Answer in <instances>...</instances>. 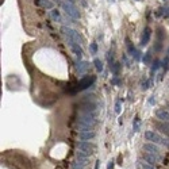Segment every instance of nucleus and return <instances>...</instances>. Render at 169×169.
I'll list each match as a JSON object with an SVG mask.
<instances>
[{
  "label": "nucleus",
  "mask_w": 169,
  "mask_h": 169,
  "mask_svg": "<svg viewBox=\"0 0 169 169\" xmlns=\"http://www.w3.org/2000/svg\"><path fill=\"white\" fill-rule=\"evenodd\" d=\"M61 31H62V34L65 35V38H66V41L68 42H74V43H78V45H81L82 43V37L80 35V33L76 31V30H73L72 27L62 26Z\"/></svg>",
  "instance_id": "1"
},
{
  "label": "nucleus",
  "mask_w": 169,
  "mask_h": 169,
  "mask_svg": "<svg viewBox=\"0 0 169 169\" xmlns=\"http://www.w3.org/2000/svg\"><path fill=\"white\" fill-rule=\"evenodd\" d=\"M145 139L150 141V142H153V144L164 145V146L169 148V139H168V138H164V137H161L160 134H157V133L152 131V130L145 131Z\"/></svg>",
  "instance_id": "2"
},
{
  "label": "nucleus",
  "mask_w": 169,
  "mask_h": 169,
  "mask_svg": "<svg viewBox=\"0 0 169 169\" xmlns=\"http://www.w3.org/2000/svg\"><path fill=\"white\" fill-rule=\"evenodd\" d=\"M61 3V7L64 8V11H65V14L68 15V16H70L72 19H80V12H78V10L74 7V4H72V3H69V1H60Z\"/></svg>",
  "instance_id": "3"
},
{
  "label": "nucleus",
  "mask_w": 169,
  "mask_h": 169,
  "mask_svg": "<svg viewBox=\"0 0 169 169\" xmlns=\"http://www.w3.org/2000/svg\"><path fill=\"white\" fill-rule=\"evenodd\" d=\"M78 123H84V124H89V126H95L96 123V114L95 112H81L77 118Z\"/></svg>",
  "instance_id": "4"
},
{
  "label": "nucleus",
  "mask_w": 169,
  "mask_h": 169,
  "mask_svg": "<svg viewBox=\"0 0 169 169\" xmlns=\"http://www.w3.org/2000/svg\"><path fill=\"white\" fill-rule=\"evenodd\" d=\"M78 150H84V152H88V153H93L96 150V145L95 144H91V142H85V141H80L76 144Z\"/></svg>",
  "instance_id": "5"
},
{
  "label": "nucleus",
  "mask_w": 169,
  "mask_h": 169,
  "mask_svg": "<svg viewBox=\"0 0 169 169\" xmlns=\"http://www.w3.org/2000/svg\"><path fill=\"white\" fill-rule=\"evenodd\" d=\"M95 76H84V77L78 81V89H87L95 82Z\"/></svg>",
  "instance_id": "6"
},
{
  "label": "nucleus",
  "mask_w": 169,
  "mask_h": 169,
  "mask_svg": "<svg viewBox=\"0 0 169 169\" xmlns=\"http://www.w3.org/2000/svg\"><path fill=\"white\" fill-rule=\"evenodd\" d=\"M68 45H69V47L72 49V52H73V54L76 56V57L78 58V61L82 58V54H84V52H82V47L81 45H78V43H74V42H68Z\"/></svg>",
  "instance_id": "7"
},
{
  "label": "nucleus",
  "mask_w": 169,
  "mask_h": 169,
  "mask_svg": "<svg viewBox=\"0 0 169 169\" xmlns=\"http://www.w3.org/2000/svg\"><path fill=\"white\" fill-rule=\"evenodd\" d=\"M142 150L148 153H153V154H157L160 156V148L157 146V144H153V142H148V144L142 145Z\"/></svg>",
  "instance_id": "8"
},
{
  "label": "nucleus",
  "mask_w": 169,
  "mask_h": 169,
  "mask_svg": "<svg viewBox=\"0 0 169 169\" xmlns=\"http://www.w3.org/2000/svg\"><path fill=\"white\" fill-rule=\"evenodd\" d=\"M142 158H144L145 161H148L149 164H157L158 161H160V156H157V154H153V153H148V152H145L142 153Z\"/></svg>",
  "instance_id": "9"
},
{
  "label": "nucleus",
  "mask_w": 169,
  "mask_h": 169,
  "mask_svg": "<svg viewBox=\"0 0 169 169\" xmlns=\"http://www.w3.org/2000/svg\"><path fill=\"white\" fill-rule=\"evenodd\" d=\"M150 37H152V29H150V27H145L144 34H142V37H141L139 45L141 46H146L149 43V41H150Z\"/></svg>",
  "instance_id": "10"
},
{
  "label": "nucleus",
  "mask_w": 169,
  "mask_h": 169,
  "mask_svg": "<svg viewBox=\"0 0 169 169\" xmlns=\"http://www.w3.org/2000/svg\"><path fill=\"white\" fill-rule=\"evenodd\" d=\"M156 118L162 120V122H169V111H166L165 108H158L156 110Z\"/></svg>",
  "instance_id": "11"
},
{
  "label": "nucleus",
  "mask_w": 169,
  "mask_h": 169,
  "mask_svg": "<svg viewBox=\"0 0 169 169\" xmlns=\"http://www.w3.org/2000/svg\"><path fill=\"white\" fill-rule=\"evenodd\" d=\"M76 69H77L78 74L87 73V70L89 69V62L87 61H77L76 62Z\"/></svg>",
  "instance_id": "12"
},
{
  "label": "nucleus",
  "mask_w": 169,
  "mask_h": 169,
  "mask_svg": "<svg viewBox=\"0 0 169 169\" xmlns=\"http://www.w3.org/2000/svg\"><path fill=\"white\" fill-rule=\"evenodd\" d=\"M162 39H164V33H162V27L158 29V33H157V42L156 46H154V50L156 52H160L162 49Z\"/></svg>",
  "instance_id": "13"
},
{
  "label": "nucleus",
  "mask_w": 169,
  "mask_h": 169,
  "mask_svg": "<svg viewBox=\"0 0 169 169\" xmlns=\"http://www.w3.org/2000/svg\"><path fill=\"white\" fill-rule=\"evenodd\" d=\"M96 137L95 131H80L78 133V138L81 141H89V139H93Z\"/></svg>",
  "instance_id": "14"
},
{
  "label": "nucleus",
  "mask_w": 169,
  "mask_h": 169,
  "mask_svg": "<svg viewBox=\"0 0 169 169\" xmlns=\"http://www.w3.org/2000/svg\"><path fill=\"white\" fill-rule=\"evenodd\" d=\"M153 124H154L157 128H160L164 134H166V135L169 137V123H161L158 120H153Z\"/></svg>",
  "instance_id": "15"
},
{
  "label": "nucleus",
  "mask_w": 169,
  "mask_h": 169,
  "mask_svg": "<svg viewBox=\"0 0 169 169\" xmlns=\"http://www.w3.org/2000/svg\"><path fill=\"white\" fill-rule=\"evenodd\" d=\"M120 69H122V64H120V62H115V64L110 68V70H111V73L114 74V76H119Z\"/></svg>",
  "instance_id": "16"
},
{
  "label": "nucleus",
  "mask_w": 169,
  "mask_h": 169,
  "mask_svg": "<svg viewBox=\"0 0 169 169\" xmlns=\"http://www.w3.org/2000/svg\"><path fill=\"white\" fill-rule=\"evenodd\" d=\"M126 45H127V52H128V54H130V56H134V54H135V52H137V49L135 47H134V45H133L131 43V41H130V39H128V38H126Z\"/></svg>",
  "instance_id": "17"
},
{
  "label": "nucleus",
  "mask_w": 169,
  "mask_h": 169,
  "mask_svg": "<svg viewBox=\"0 0 169 169\" xmlns=\"http://www.w3.org/2000/svg\"><path fill=\"white\" fill-rule=\"evenodd\" d=\"M52 18H53L56 22H64V19H62V16H61V14H60V11H58L57 8L52 10Z\"/></svg>",
  "instance_id": "18"
},
{
  "label": "nucleus",
  "mask_w": 169,
  "mask_h": 169,
  "mask_svg": "<svg viewBox=\"0 0 169 169\" xmlns=\"http://www.w3.org/2000/svg\"><path fill=\"white\" fill-rule=\"evenodd\" d=\"M38 4L42 5V7H45L47 10H53L54 8V4L49 0H38Z\"/></svg>",
  "instance_id": "19"
},
{
  "label": "nucleus",
  "mask_w": 169,
  "mask_h": 169,
  "mask_svg": "<svg viewBox=\"0 0 169 169\" xmlns=\"http://www.w3.org/2000/svg\"><path fill=\"white\" fill-rule=\"evenodd\" d=\"M77 128L80 131H93V127L89 124H84V123H78L77 122Z\"/></svg>",
  "instance_id": "20"
},
{
  "label": "nucleus",
  "mask_w": 169,
  "mask_h": 169,
  "mask_svg": "<svg viewBox=\"0 0 169 169\" xmlns=\"http://www.w3.org/2000/svg\"><path fill=\"white\" fill-rule=\"evenodd\" d=\"M139 123H141L139 116H135V118H134V124H133V133L139 131Z\"/></svg>",
  "instance_id": "21"
},
{
  "label": "nucleus",
  "mask_w": 169,
  "mask_h": 169,
  "mask_svg": "<svg viewBox=\"0 0 169 169\" xmlns=\"http://www.w3.org/2000/svg\"><path fill=\"white\" fill-rule=\"evenodd\" d=\"M93 64H95V68H96V70H98V72H103V62L100 61L99 58H95V60H93Z\"/></svg>",
  "instance_id": "22"
},
{
  "label": "nucleus",
  "mask_w": 169,
  "mask_h": 169,
  "mask_svg": "<svg viewBox=\"0 0 169 169\" xmlns=\"http://www.w3.org/2000/svg\"><path fill=\"white\" fill-rule=\"evenodd\" d=\"M76 157L77 158H88V157H91V153L84 152V150H78V152H76Z\"/></svg>",
  "instance_id": "23"
},
{
  "label": "nucleus",
  "mask_w": 169,
  "mask_h": 169,
  "mask_svg": "<svg viewBox=\"0 0 169 169\" xmlns=\"http://www.w3.org/2000/svg\"><path fill=\"white\" fill-rule=\"evenodd\" d=\"M142 61H144V64H150V61H152V53L150 52H146V53L144 54V58H142Z\"/></svg>",
  "instance_id": "24"
},
{
  "label": "nucleus",
  "mask_w": 169,
  "mask_h": 169,
  "mask_svg": "<svg viewBox=\"0 0 169 169\" xmlns=\"http://www.w3.org/2000/svg\"><path fill=\"white\" fill-rule=\"evenodd\" d=\"M89 53H91L92 56H95V54L98 53V43H96V42L89 43Z\"/></svg>",
  "instance_id": "25"
},
{
  "label": "nucleus",
  "mask_w": 169,
  "mask_h": 169,
  "mask_svg": "<svg viewBox=\"0 0 169 169\" xmlns=\"http://www.w3.org/2000/svg\"><path fill=\"white\" fill-rule=\"evenodd\" d=\"M107 61H108V65H110V68H111V66L115 64V61H114V53H112V52H108V53H107Z\"/></svg>",
  "instance_id": "26"
},
{
  "label": "nucleus",
  "mask_w": 169,
  "mask_h": 169,
  "mask_svg": "<svg viewBox=\"0 0 169 169\" xmlns=\"http://www.w3.org/2000/svg\"><path fill=\"white\" fill-rule=\"evenodd\" d=\"M139 162V166L141 169H154V166H153L152 164H148V162H144V161H138Z\"/></svg>",
  "instance_id": "27"
},
{
  "label": "nucleus",
  "mask_w": 169,
  "mask_h": 169,
  "mask_svg": "<svg viewBox=\"0 0 169 169\" xmlns=\"http://www.w3.org/2000/svg\"><path fill=\"white\" fill-rule=\"evenodd\" d=\"M160 66H161V62L158 61V60H156V61L153 62V65H152V74L160 69Z\"/></svg>",
  "instance_id": "28"
},
{
  "label": "nucleus",
  "mask_w": 169,
  "mask_h": 169,
  "mask_svg": "<svg viewBox=\"0 0 169 169\" xmlns=\"http://www.w3.org/2000/svg\"><path fill=\"white\" fill-rule=\"evenodd\" d=\"M162 66H164V72H166L169 69V57H165L164 62H162Z\"/></svg>",
  "instance_id": "29"
},
{
  "label": "nucleus",
  "mask_w": 169,
  "mask_h": 169,
  "mask_svg": "<svg viewBox=\"0 0 169 169\" xmlns=\"http://www.w3.org/2000/svg\"><path fill=\"white\" fill-rule=\"evenodd\" d=\"M150 82H152V80H146V81L145 82H142V91H146V89H148L149 87H150Z\"/></svg>",
  "instance_id": "30"
},
{
  "label": "nucleus",
  "mask_w": 169,
  "mask_h": 169,
  "mask_svg": "<svg viewBox=\"0 0 169 169\" xmlns=\"http://www.w3.org/2000/svg\"><path fill=\"white\" fill-rule=\"evenodd\" d=\"M120 102H122V100H116V103H115V112L116 114L120 112Z\"/></svg>",
  "instance_id": "31"
},
{
  "label": "nucleus",
  "mask_w": 169,
  "mask_h": 169,
  "mask_svg": "<svg viewBox=\"0 0 169 169\" xmlns=\"http://www.w3.org/2000/svg\"><path fill=\"white\" fill-rule=\"evenodd\" d=\"M133 58H134V60H135V61H139L141 60V52L138 49H137V52H135V54H134V56H133Z\"/></svg>",
  "instance_id": "32"
},
{
  "label": "nucleus",
  "mask_w": 169,
  "mask_h": 169,
  "mask_svg": "<svg viewBox=\"0 0 169 169\" xmlns=\"http://www.w3.org/2000/svg\"><path fill=\"white\" fill-rule=\"evenodd\" d=\"M72 169H84V166L77 164V162H73V164H72Z\"/></svg>",
  "instance_id": "33"
},
{
  "label": "nucleus",
  "mask_w": 169,
  "mask_h": 169,
  "mask_svg": "<svg viewBox=\"0 0 169 169\" xmlns=\"http://www.w3.org/2000/svg\"><path fill=\"white\" fill-rule=\"evenodd\" d=\"M114 165H115V161H114V160H111V161H108L107 169H114Z\"/></svg>",
  "instance_id": "34"
},
{
  "label": "nucleus",
  "mask_w": 169,
  "mask_h": 169,
  "mask_svg": "<svg viewBox=\"0 0 169 169\" xmlns=\"http://www.w3.org/2000/svg\"><path fill=\"white\" fill-rule=\"evenodd\" d=\"M154 103H156V99H154V96H150V99H149V104H152V106H153Z\"/></svg>",
  "instance_id": "35"
},
{
  "label": "nucleus",
  "mask_w": 169,
  "mask_h": 169,
  "mask_svg": "<svg viewBox=\"0 0 169 169\" xmlns=\"http://www.w3.org/2000/svg\"><path fill=\"white\" fill-rule=\"evenodd\" d=\"M99 166H100V161L98 160L96 161V164H95V169H99Z\"/></svg>",
  "instance_id": "36"
},
{
  "label": "nucleus",
  "mask_w": 169,
  "mask_h": 169,
  "mask_svg": "<svg viewBox=\"0 0 169 169\" xmlns=\"http://www.w3.org/2000/svg\"><path fill=\"white\" fill-rule=\"evenodd\" d=\"M66 1H69V3H72V4H74V3H76V0H66Z\"/></svg>",
  "instance_id": "37"
},
{
  "label": "nucleus",
  "mask_w": 169,
  "mask_h": 169,
  "mask_svg": "<svg viewBox=\"0 0 169 169\" xmlns=\"http://www.w3.org/2000/svg\"><path fill=\"white\" fill-rule=\"evenodd\" d=\"M108 1H110V3H115V0H108Z\"/></svg>",
  "instance_id": "38"
},
{
  "label": "nucleus",
  "mask_w": 169,
  "mask_h": 169,
  "mask_svg": "<svg viewBox=\"0 0 169 169\" xmlns=\"http://www.w3.org/2000/svg\"><path fill=\"white\" fill-rule=\"evenodd\" d=\"M135 1H142V0H135Z\"/></svg>",
  "instance_id": "39"
},
{
  "label": "nucleus",
  "mask_w": 169,
  "mask_h": 169,
  "mask_svg": "<svg viewBox=\"0 0 169 169\" xmlns=\"http://www.w3.org/2000/svg\"><path fill=\"white\" fill-rule=\"evenodd\" d=\"M168 54H169V49H168Z\"/></svg>",
  "instance_id": "40"
}]
</instances>
